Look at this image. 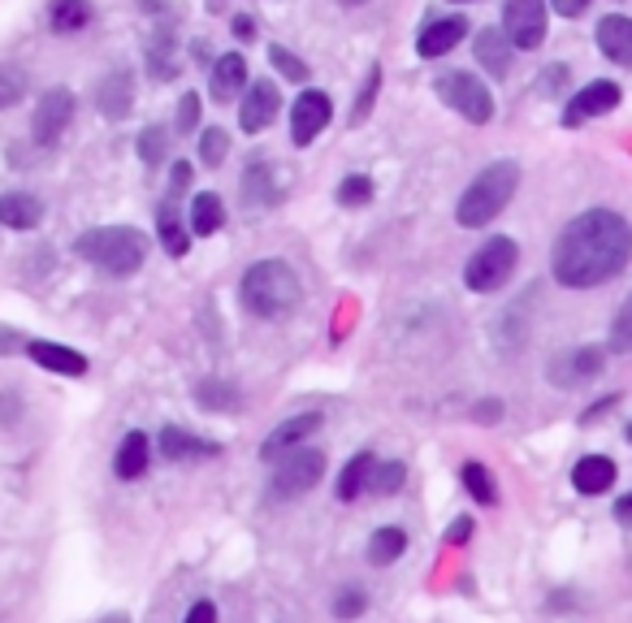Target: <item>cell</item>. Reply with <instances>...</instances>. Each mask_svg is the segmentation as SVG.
Wrapping results in <instances>:
<instances>
[{
    "mask_svg": "<svg viewBox=\"0 0 632 623\" xmlns=\"http://www.w3.org/2000/svg\"><path fill=\"white\" fill-rule=\"evenodd\" d=\"M632 256V225L611 208H589L563 225L555 243V277L572 291H589L611 282Z\"/></svg>",
    "mask_w": 632,
    "mask_h": 623,
    "instance_id": "obj_1",
    "label": "cell"
},
{
    "mask_svg": "<svg viewBox=\"0 0 632 623\" xmlns=\"http://www.w3.org/2000/svg\"><path fill=\"white\" fill-rule=\"evenodd\" d=\"M239 299L243 308L261 320H273V316H286V312L299 304V277L291 264L282 260H256L243 282H239Z\"/></svg>",
    "mask_w": 632,
    "mask_h": 623,
    "instance_id": "obj_2",
    "label": "cell"
},
{
    "mask_svg": "<svg viewBox=\"0 0 632 623\" xmlns=\"http://www.w3.org/2000/svg\"><path fill=\"white\" fill-rule=\"evenodd\" d=\"M516 187H520V165H516V160H494L489 169H481V173H476L473 187L460 196L455 221H460L464 230H481V225H489L503 208L512 204Z\"/></svg>",
    "mask_w": 632,
    "mask_h": 623,
    "instance_id": "obj_3",
    "label": "cell"
},
{
    "mask_svg": "<svg viewBox=\"0 0 632 623\" xmlns=\"http://www.w3.org/2000/svg\"><path fill=\"white\" fill-rule=\"evenodd\" d=\"M74 252L87 260L92 268L108 273V277H130L148 260V239L139 230H130V225H101V230L78 234Z\"/></svg>",
    "mask_w": 632,
    "mask_h": 623,
    "instance_id": "obj_4",
    "label": "cell"
},
{
    "mask_svg": "<svg viewBox=\"0 0 632 623\" xmlns=\"http://www.w3.org/2000/svg\"><path fill=\"white\" fill-rule=\"evenodd\" d=\"M516 260H520V247H516V239H489V243H481V252H473L468 260V268H464V282H468V291L476 295H489V291H498L512 273H516Z\"/></svg>",
    "mask_w": 632,
    "mask_h": 623,
    "instance_id": "obj_5",
    "label": "cell"
},
{
    "mask_svg": "<svg viewBox=\"0 0 632 623\" xmlns=\"http://www.w3.org/2000/svg\"><path fill=\"white\" fill-rule=\"evenodd\" d=\"M433 92H438V101L451 104L464 122H476V126H485L489 117H494V96H489V87L476 78V74H464V70H455V74H442L438 83H433Z\"/></svg>",
    "mask_w": 632,
    "mask_h": 623,
    "instance_id": "obj_6",
    "label": "cell"
},
{
    "mask_svg": "<svg viewBox=\"0 0 632 623\" xmlns=\"http://www.w3.org/2000/svg\"><path fill=\"white\" fill-rule=\"evenodd\" d=\"M320 472H325V455L313 451L308 442L304 446H295V451H286V464L273 472V498H299V494H308L316 481H320Z\"/></svg>",
    "mask_w": 632,
    "mask_h": 623,
    "instance_id": "obj_7",
    "label": "cell"
},
{
    "mask_svg": "<svg viewBox=\"0 0 632 623\" xmlns=\"http://www.w3.org/2000/svg\"><path fill=\"white\" fill-rule=\"evenodd\" d=\"M503 31L516 49H537L546 40V0H507Z\"/></svg>",
    "mask_w": 632,
    "mask_h": 623,
    "instance_id": "obj_8",
    "label": "cell"
},
{
    "mask_svg": "<svg viewBox=\"0 0 632 623\" xmlns=\"http://www.w3.org/2000/svg\"><path fill=\"white\" fill-rule=\"evenodd\" d=\"M70 122H74V96H70L65 87H53V92H44V101L35 104L31 130H35V139H40L44 148H53L56 139L65 135Z\"/></svg>",
    "mask_w": 632,
    "mask_h": 623,
    "instance_id": "obj_9",
    "label": "cell"
},
{
    "mask_svg": "<svg viewBox=\"0 0 632 623\" xmlns=\"http://www.w3.org/2000/svg\"><path fill=\"white\" fill-rule=\"evenodd\" d=\"M329 117H334V104L325 92H304L295 108H291V139L299 144V148H308L316 135L329 126Z\"/></svg>",
    "mask_w": 632,
    "mask_h": 623,
    "instance_id": "obj_10",
    "label": "cell"
},
{
    "mask_svg": "<svg viewBox=\"0 0 632 623\" xmlns=\"http://www.w3.org/2000/svg\"><path fill=\"white\" fill-rule=\"evenodd\" d=\"M316 429H320V415H316V412L291 415V420H282V424H277V429H273V433H268V437L261 442V460H268V464H273V460H282L286 451L304 446V442L313 437Z\"/></svg>",
    "mask_w": 632,
    "mask_h": 623,
    "instance_id": "obj_11",
    "label": "cell"
},
{
    "mask_svg": "<svg viewBox=\"0 0 632 623\" xmlns=\"http://www.w3.org/2000/svg\"><path fill=\"white\" fill-rule=\"evenodd\" d=\"M277 104H282V96H277V87H273L268 78L252 83L247 96H243V104H239V126H243L247 135H261L264 126H273Z\"/></svg>",
    "mask_w": 632,
    "mask_h": 623,
    "instance_id": "obj_12",
    "label": "cell"
},
{
    "mask_svg": "<svg viewBox=\"0 0 632 623\" xmlns=\"http://www.w3.org/2000/svg\"><path fill=\"white\" fill-rule=\"evenodd\" d=\"M135 104V74L130 70H108L96 87V108L105 113L108 122H122Z\"/></svg>",
    "mask_w": 632,
    "mask_h": 623,
    "instance_id": "obj_13",
    "label": "cell"
},
{
    "mask_svg": "<svg viewBox=\"0 0 632 623\" xmlns=\"http://www.w3.org/2000/svg\"><path fill=\"white\" fill-rule=\"evenodd\" d=\"M247 87V61L239 56V52H225V56H217V65H212L209 74V96L221 104L239 101V92Z\"/></svg>",
    "mask_w": 632,
    "mask_h": 623,
    "instance_id": "obj_14",
    "label": "cell"
},
{
    "mask_svg": "<svg viewBox=\"0 0 632 623\" xmlns=\"http://www.w3.org/2000/svg\"><path fill=\"white\" fill-rule=\"evenodd\" d=\"M27 356L40 363V368H49V372H61V377H83L87 372V360L74 347H61V342H49V338H31Z\"/></svg>",
    "mask_w": 632,
    "mask_h": 623,
    "instance_id": "obj_15",
    "label": "cell"
},
{
    "mask_svg": "<svg viewBox=\"0 0 632 623\" xmlns=\"http://www.w3.org/2000/svg\"><path fill=\"white\" fill-rule=\"evenodd\" d=\"M615 104H620V87L598 78V83H589V87H584V92L577 96V101L568 104L563 122H568V126H580L584 117H602V113H611Z\"/></svg>",
    "mask_w": 632,
    "mask_h": 623,
    "instance_id": "obj_16",
    "label": "cell"
},
{
    "mask_svg": "<svg viewBox=\"0 0 632 623\" xmlns=\"http://www.w3.org/2000/svg\"><path fill=\"white\" fill-rule=\"evenodd\" d=\"M598 372H602V351H598V347H577V351H568L563 360L550 363L555 386H580V381H593Z\"/></svg>",
    "mask_w": 632,
    "mask_h": 623,
    "instance_id": "obj_17",
    "label": "cell"
},
{
    "mask_svg": "<svg viewBox=\"0 0 632 623\" xmlns=\"http://www.w3.org/2000/svg\"><path fill=\"white\" fill-rule=\"evenodd\" d=\"M598 49L602 56H611L615 65H629L632 70V18L624 13H611L598 22Z\"/></svg>",
    "mask_w": 632,
    "mask_h": 623,
    "instance_id": "obj_18",
    "label": "cell"
},
{
    "mask_svg": "<svg viewBox=\"0 0 632 623\" xmlns=\"http://www.w3.org/2000/svg\"><path fill=\"white\" fill-rule=\"evenodd\" d=\"M160 455L173 460V464H191V460L217 455V442H200V437H191L187 429L165 424V429H160Z\"/></svg>",
    "mask_w": 632,
    "mask_h": 623,
    "instance_id": "obj_19",
    "label": "cell"
},
{
    "mask_svg": "<svg viewBox=\"0 0 632 623\" xmlns=\"http://www.w3.org/2000/svg\"><path fill=\"white\" fill-rule=\"evenodd\" d=\"M512 52H516V44H512L507 31H498V27H485V31L476 35V61H481V70H489L494 78H503V74L512 70Z\"/></svg>",
    "mask_w": 632,
    "mask_h": 623,
    "instance_id": "obj_20",
    "label": "cell"
},
{
    "mask_svg": "<svg viewBox=\"0 0 632 623\" xmlns=\"http://www.w3.org/2000/svg\"><path fill=\"white\" fill-rule=\"evenodd\" d=\"M464 35H468V22H464L460 13H455V18H442V22H429L421 31V40H417V52H421V56H446Z\"/></svg>",
    "mask_w": 632,
    "mask_h": 623,
    "instance_id": "obj_21",
    "label": "cell"
},
{
    "mask_svg": "<svg viewBox=\"0 0 632 623\" xmlns=\"http://www.w3.org/2000/svg\"><path fill=\"white\" fill-rule=\"evenodd\" d=\"M40 217H44V208H40L35 196H27V191L0 196V225H9V230H35Z\"/></svg>",
    "mask_w": 632,
    "mask_h": 623,
    "instance_id": "obj_22",
    "label": "cell"
},
{
    "mask_svg": "<svg viewBox=\"0 0 632 623\" xmlns=\"http://www.w3.org/2000/svg\"><path fill=\"white\" fill-rule=\"evenodd\" d=\"M148 455H152L148 433H139V429H135V433H126V437H122L113 467H117V476H122V481H135V476H144V472H148Z\"/></svg>",
    "mask_w": 632,
    "mask_h": 623,
    "instance_id": "obj_23",
    "label": "cell"
},
{
    "mask_svg": "<svg viewBox=\"0 0 632 623\" xmlns=\"http://www.w3.org/2000/svg\"><path fill=\"white\" fill-rule=\"evenodd\" d=\"M372 467H377V460H372V451H360L351 464L338 472V485H334V494L343 498V503H356L365 489H369L372 481Z\"/></svg>",
    "mask_w": 632,
    "mask_h": 623,
    "instance_id": "obj_24",
    "label": "cell"
},
{
    "mask_svg": "<svg viewBox=\"0 0 632 623\" xmlns=\"http://www.w3.org/2000/svg\"><path fill=\"white\" fill-rule=\"evenodd\" d=\"M572 485H577L580 494H602V489L615 485V464L602 460V455H584V460L572 467Z\"/></svg>",
    "mask_w": 632,
    "mask_h": 623,
    "instance_id": "obj_25",
    "label": "cell"
},
{
    "mask_svg": "<svg viewBox=\"0 0 632 623\" xmlns=\"http://www.w3.org/2000/svg\"><path fill=\"white\" fill-rule=\"evenodd\" d=\"M157 234H160V247H165L169 256H187V247H191V230L182 225V217H178L173 200H165V204H160Z\"/></svg>",
    "mask_w": 632,
    "mask_h": 623,
    "instance_id": "obj_26",
    "label": "cell"
},
{
    "mask_svg": "<svg viewBox=\"0 0 632 623\" xmlns=\"http://www.w3.org/2000/svg\"><path fill=\"white\" fill-rule=\"evenodd\" d=\"M49 22H53L56 35H74V31H83L92 22V4L87 0H53Z\"/></svg>",
    "mask_w": 632,
    "mask_h": 623,
    "instance_id": "obj_27",
    "label": "cell"
},
{
    "mask_svg": "<svg viewBox=\"0 0 632 623\" xmlns=\"http://www.w3.org/2000/svg\"><path fill=\"white\" fill-rule=\"evenodd\" d=\"M221 221H225L221 196L204 191V196H196V200H191V234L209 239V234H217V230H221Z\"/></svg>",
    "mask_w": 632,
    "mask_h": 623,
    "instance_id": "obj_28",
    "label": "cell"
},
{
    "mask_svg": "<svg viewBox=\"0 0 632 623\" xmlns=\"http://www.w3.org/2000/svg\"><path fill=\"white\" fill-rule=\"evenodd\" d=\"M403 550H408L403 528H377V532H372V541H369V563L372 568H390Z\"/></svg>",
    "mask_w": 632,
    "mask_h": 623,
    "instance_id": "obj_29",
    "label": "cell"
},
{
    "mask_svg": "<svg viewBox=\"0 0 632 623\" xmlns=\"http://www.w3.org/2000/svg\"><path fill=\"white\" fill-rule=\"evenodd\" d=\"M273 173H277V165H268V160H256L252 169H247V196H252V204L264 208L273 204L282 191L273 187Z\"/></svg>",
    "mask_w": 632,
    "mask_h": 623,
    "instance_id": "obj_30",
    "label": "cell"
},
{
    "mask_svg": "<svg viewBox=\"0 0 632 623\" xmlns=\"http://www.w3.org/2000/svg\"><path fill=\"white\" fill-rule=\"evenodd\" d=\"M196 403L209 412H230V408H239V390L225 381H204V386H196Z\"/></svg>",
    "mask_w": 632,
    "mask_h": 623,
    "instance_id": "obj_31",
    "label": "cell"
},
{
    "mask_svg": "<svg viewBox=\"0 0 632 623\" xmlns=\"http://www.w3.org/2000/svg\"><path fill=\"white\" fill-rule=\"evenodd\" d=\"M403 481H408V467L403 464H377L372 467L369 489L372 494H381V498H390V494H399V489H403Z\"/></svg>",
    "mask_w": 632,
    "mask_h": 623,
    "instance_id": "obj_32",
    "label": "cell"
},
{
    "mask_svg": "<svg viewBox=\"0 0 632 623\" xmlns=\"http://www.w3.org/2000/svg\"><path fill=\"white\" fill-rule=\"evenodd\" d=\"M464 485H468V494H473L476 503H498V489H494V476L485 472L481 464H464Z\"/></svg>",
    "mask_w": 632,
    "mask_h": 623,
    "instance_id": "obj_33",
    "label": "cell"
},
{
    "mask_svg": "<svg viewBox=\"0 0 632 623\" xmlns=\"http://www.w3.org/2000/svg\"><path fill=\"white\" fill-rule=\"evenodd\" d=\"M27 96V74L18 65H0V108H13Z\"/></svg>",
    "mask_w": 632,
    "mask_h": 623,
    "instance_id": "obj_34",
    "label": "cell"
},
{
    "mask_svg": "<svg viewBox=\"0 0 632 623\" xmlns=\"http://www.w3.org/2000/svg\"><path fill=\"white\" fill-rule=\"evenodd\" d=\"M372 200V182L365 173H351V178H343V187H338V204L343 208H365Z\"/></svg>",
    "mask_w": 632,
    "mask_h": 623,
    "instance_id": "obj_35",
    "label": "cell"
},
{
    "mask_svg": "<svg viewBox=\"0 0 632 623\" xmlns=\"http://www.w3.org/2000/svg\"><path fill=\"white\" fill-rule=\"evenodd\" d=\"M365 606H369V598H365V589H356V584H347V589L334 598V615H338V620H356V615H365Z\"/></svg>",
    "mask_w": 632,
    "mask_h": 623,
    "instance_id": "obj_36",
    "label": "cell"
},
{
    "mask_svg": "<svg viewBox=\"0 0 632 623\" xmlns=\"http://www.w3.org/2000/svg\"><path fill=\"white\" fill-rule=\"evenodd\" d=\"M165 152H169V135H165L160 126H148V130L139 135V156H144L148 165H160Z\"/></svg>",
    "mask_w": 632,
    "mask_h": 623,
    "instance_id": "obj_37",
    "label": "cell"
},
{
    "mask_svg": "<svg viewBox=\"0 0 632 623\" xmlns=\"http://www.w3.org/2000/svg\"><path fill=\"white\" fill-rule=\"evenodd\" d=\"M225 152H230V139H225V130L209 126V130L200 135V160H204V165H221V160H225Z\"/></svg>",
    "mask_w": 632,
    "mask_h": 623,
    "instance_id": "obj_38",
    "label": "cell"
},
{
    "mask_svg": "<svg viewBox=\"0 0 632 623\" xmlns=\"http://www.w3.org/2000/svg\"><path fill=\"white\" fill-rule=\"evenodd\" d=\"M611 347H615V351H624V356L632 351V295L624 299V308L615 312V325H611Z\"/></svg>",
    "mask_w": 632,
    "mask_h": 623,
    "instance_id": "obj_39",
    "label": "cell"
},
{
    "mask_svg": "<svg viewBox=\"0 0 632 623\" xmlns=\"http://www.w3.org/2000/svg\"><path fill=\"white\" fill-rule=\"evenodd\" d=\"M268 61H273V70H282L291 83H304L308 78V65L295 56V52H286V49H268Z\"/></svg>",
    "mask_w": 632,
    "mask_h": 623,
    "instance_id": "obj_40",
    "label": "cell"
},
{
    "mask_svg": "<svg viewBox=\"0 0 632 623\" xmlns=\"http://www.w3.org/2000/svg\"><path fill=\"white\" fill-rule=\"evenodd\" d=\"M377 92H381V70L372 65L369 78H365V87H360V96H356V108H351V122H365L369 117L372 101H377Z\"/></svg>",
    "mask_w": 632,
    "mask_h": 623,
    "instance_id": "obj_41",
    "label": "cell"
},
{
    "mask_svg": "<svg viewBox=\"0 0 632 623\" xmlns=\"http://www.w3.org/2000/svg\"><path fill=\"white\" fill-rule=\"evenodd\" d=\"M178 104H182V108H178V130H196V126H200V96L187 92Z\"/></svg>",
    "mask_w": 632,
    "mask_h": 623,
    "instance_id": "obj_42",
    "label": "cell"
},
{
    "mask_svg": "<svg viewBox=\"0 0 632 623\" xmlns=\"http://www.w3.org/2000/svg\"><path fill=\"white\" fill-rule=\"evenodd\" d=\"M148 61H152V74H157L160 83H165V78H173V74H178V65H173V52H169V56H165V49H152L148 52Z\"/></svg>",
    "mask_w": 632,
    "mask_h": 623,
    "instance_id": "obj_43",
    "label": "cell"
},
{
    "mask_svg": "<svg viewBox=\"0 0 632 623\" xmlns=\"http://www.w3.org/2000/svg\"><path fill=\"white\" fill-rule=\"evenodd\" d=\"M13 351H27V338L9 325H0V356H13Z\"/></svg>",
    "mask_w": 632,
    "mask_h": 623,
    "instance_id": "obj_44",
    "label": "cell"
},
{
    "mask_svg": "<svg viewBox=\"0 0 632 623\" xmlns=\"http://www.w3.org/2000/svg\"><path fill=\"white\" fill-rule=\"evenodd\" d=\"M217 620V606L212 602H196L191 611H187V623H212Z\"/></svg>",
    "mask_w": 632,
    "mask_h": 623,
    "instance_id": "obj_45",
    "label": "cell"
},
{
    "mask_svg": "<svg viewBox=\"0 0 632 623\" xmlns=\"http://www.w3.org/2000/svg\"><path fill=\"white\" fill-rule=\"evenodd\" d=\"M234 35H239L243 44H252V40H256V22H252L247 13H239V18H234Z\"/></svg>",
    "mask_w": 632,
    "mask_h": 623,
    "instance_id": "obj_46",
    "label": "cell"
},
{
    "mask_svg": "<svg viewBox=\"0 0 632 623\" xmlns=\"http://www.w3.org/2000/svg\"><path fill=\"white\" fill-rule=\"evenodd\" d=\"M187 182H191V165H187V160H178V165H173V182H169V191L178 196V191H187Z\"/></svg>",
    "mask_w": 632,
    "mask_h": 623,
    "instance_id": "obj_47",
    "label": "cell"
},
{
    "mask_svg": "<svg viewBox=\"0 0 632 623\" xmlns=\"http://www.w3.org/2000/svg\"><path fill=\"white\" fill-rule=\"evenodd\" d=\"M555 4V13H563V18H580L584 9H589V0H550Z\"/></svg>",
    "mask_w": 632,
    "mask_h": 623,
    "instance_id": "obj_48",
    "label": "cell"
},
{
    "mask_svg": "<svg viewBox=\"0 0 632 623\" xmlns=\"http://www.w3.org/2000/svg\"><path fill=\"white\" fill-rule=\"evenodd\" d=\"M468 532H473V519H455V528L446 532V541H455V546H460V541H468Z\"/></svg>",
    "mask_w": 632,
    "mask_h": 623,
    "instance_id": "obj_49",
    "label": "cell"
},
{
    "mask_svg": "<svg viewBox=\"0 0 632 623\" xmlns=\"http://www.w3.org/2000/svg\"><path fill=\"white\" fill-rule=\"evenodd\" d=\"M615 519H620L624 528H632V494H629V498H620V503H615Z\"/></svg>",
    "mask_w": 632,
    "mask_h": 623,
    "instance_id": "obj_50",
    "label": "cell"
},
{
    "mask_svg": "<svg viewBox=\"0 0 632 623\" xmlns=\"http://www.w3.org/2000/svg\"><path fill=\"white\" fill-rule=\"evenodd\" d=\"M498 412H503V403H481V408H476V420L494 424V420H498Z\"/></svg>",
    "mask_w": 632,
    "mask_h": 623,
    "instance_id": "obj_51",
    "label": "cell"
},
{
    "mask_svg": "<svg viewBox=\"0 0 632 623\" xmlns=\"http://www.w3.org/2000/svg\"><path fill=\"white\" fill-rule=\"evenodd\" d=\"M343 4H365V0H343Z\"/></svg>",
    "mask_w": 632,
    "mask_h": 623,
    "instance_id": "obj_52",
    "label": "cell"
},
{
    "mask_svg": "<svg viewBox=\"0 0 632 623\" xmlns=\"http://www.w3.org/2000/svg\"><path fill=\"white\" fill-rule=\"evenodd\" d=\"M629 437H632V429H629Z\"/></svg>",
    "mask_w": 632,
    "mask_h": 623,
    "instance_id": "obj_53",
    "label": "cell"
}]
</instances>
